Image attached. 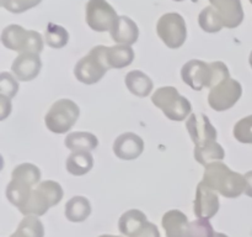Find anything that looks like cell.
<instances>
[{"mask_svg":"<svg viewBox=\"0 0 252 237\" xmlns=\"http://www.w3.org/2000/svg\"><path fill=\"white\" fill-rule=\"evenodd\" d=\"M202 182L207 187L229 199L240 197L245 192L246 187L245 175L233 172L228 165L224 164L220 160L212 162L206 165Z\"/></svg>","mask_w":252,"mask_h":237,"instance_id":"6da1fadb","label":"cell"},{"mask_svg":"<svg viewBox=\"0 0 252 237\" xmlns=\"http://www.w3.org/2000/svg\"><path fill=\"white\" fill-rule=\"evenodd\" d=\"M63 189L59 183L54 180H44L33 188L29 201L20 210V212L25 216L27 215L42 216L51 207L56 206L63 199Z\"/></svg>","mask_w":252,"mask_h":237,"instance_id":"7a4b0ae2","label":"cell"},{"mask_svg":"<svg viewBox=\"0 0 252 237\" xmlns=\"http://www.w3.org/2000/svg\"><path fill=\"white\" fill-rule=\"evenodd\" d=\"M106 53H107L106 46L94 47L85 57H83L75 64L74 76L76 77V79L88 85L100 81L107 73L108 69H111Z\"/></svg>","mask_w":252,"mask_h":237,"instance_id":"3957f363","label":"cell"},{"mask_svg":"<svg viewBox=\"0 0 252 237\" xmlns=\"http://www.w3.org/2000/svg\"><path fill=\"white\" fill-rule=\"evenodd\" d=\"M152 101L158 109L172 121H184L191 114L189 100L179 93L174 86H161L152 96Z\"/></svg>","mask_w":252,"mask_h":237,"instance_id":"277c9868","label":"cell"},{"mask_svg":"<svg viewBox=\"0 0 252 237\" xmlns=\"http://www.w3.org/2000/svg\"><path fill=\"white\" fill-rule=\"evenodd\" d=\"M1 43L11 51L41 53L43 49V39L41 34L24 29L20 25H10L1 32Z\"/></svg>","mask_w":252,"mask_h":237,"instance_id":"5b68a950","label":"cell"},{"mask_svg":"<svg viewBox=\"0 0 252 237\" xmlns=\"http://www.w3.org/2000/svg\"><path fill=\"white\" fill-rule=\"evenodd\" d=\"M80 109L69 99H61L56 101L48 113L46 114L44 122L47 128L53 133H66L78 121Z\"/></svg>","mask_w":252,"mask_h":237,"instance_id":"8992f818","label":"cell"},{"mask_svg":"<svg viewBox=\"0 0 252 237\" xmlns=\"http://www.w3.org/2000/svg\"><path fill=\"white\" fill-rule=\"evenodd\" d=\"M157 34L169 48H180L187 40L185 19L177 12H166L158 20Z\"/></svg>","mask_w":252,"mask_h":237,"instance_id":"52a82bcc","label":"cell"},{"mask_svg":"<svg viewBox=\"0 0 252 237\" xmlns=\"http://www.w3.org/2000/svg\"><path fill=\"white\" fill-rule=\"evenodd\" d=\"M112 5L106 0H89L85 5V21L96 32L111 31L118 20Z\"/></svg>","mask_w":252,"mask_h":237,"instance_id":"ba28073f","label":"cell"},{"mask_svg":"<svg viewBox=\"0 0 252 237\" xmlns=\"http://www.w3.org/2000/svg\"><path fill=\"white\" fill-rule=\"evenodd\" d=\"M243 94L241 84L235 79H224L216 86L211 88L208 104L213 110L225 111L233 108Z\"/></svg>","mask_w":252,"mask_h":237,"instance_id":"9c48e42d","label":"cell"},{"mask_svg":"<svg viewBox=\"0 0 252 237\" xmlns=\"http://www.w3.org/2000/svg\"><path fill=\"white\" fill-rule=\"evenodd\" d=\"M181 78L185 84L191 86L193 90H202L212 86L211 64L199 59H191L184 64L181 69Z\"/></svg>","mask_w":252,"mask_h":237,"instance_id":"30bf717a","label":"cell"},{"mask_svg":"<svg viewBox=\"0 0 252 237\" xmlns=\"http://www.w3.org/2000/svg\"><path fill=\"white\" fill-rule=\"evenodd\" d=\"M193 211L197 217L212 219L219 211V198L216 190L207 187L203 182L197 185Z\"/></svg>","mask_w":252,"mask_h":237,"instance_id":"8fae6325","label":"cell"},{"mask_svg":"<svg viewBox=\"0 0 252 237\" xmlns=\"http://www.w3.org/2000/svg\"><path fill=\"white\" fill-rule=\"evenodd\" d=\"M186 128L194 145H201L207 141H216L217 130L204 114H191L187 118Z\"/></svg>","mask_w":252,"mask_h":237,"instance_id":"7c38bea8","label":"cell"},{"mask_svg":"<svg viewBox=\"0 0 252 237\" xmlns=\"http://www.w3.org/2000/svg\"><path fill=\"white\" fill-rule=\"evenodd\" d=\"M42 68V61L38 53L22 52L15 58L11 66L12 73L20 81H31L37 78Z\"/></svg>","mask_w":252,"mask_h":237,"instance_id":"4fadbf2b","label":"cell"},{"mask_svg":"<svg viewBox=\"0 0 252 237\" xmlns=\"http://www.w3.org/2000/svg\"><path fill=\"white\" fill-rule=\"evenodd\" d=\"M144 151V141L133 132H125L116 138L113 152L116 157L123 160H133L139 157Z\"/></svg>","mask_w":252,"mask_h":237,"instance_id":"5bb4252c","label":"cell"},{"mask_svg":"<svg viewBox=\"0 0 252 237\" xmlns=\"http://www.w3.org/2000/svg\"><path fill=\"white\" fill-rule=\"evenodd\" d=\"M209 1L212 6L216 7L217 11L219 12L225 27L235 29L243 22L244 11L240 0H209Z\"/></svg>","mask_w":252,"mask_h":237,"instance_id":"9a60e30c","label":"cell"},{"mask_svg":"<svg viewBox=\"0 0 252 237\" xmlns=\"http://www.w3.org/2000/svg\"><path fill=\"white\" fill-rule=\"evenodd\" d=\"M111 37L117 44H134L139 39V29L137 24L130 17L122 16L118 17L113 29L110 31Z\"/></svg>","mask_w":252,"mask_h":237,"instance_id":"2e32d148","label":"cell"},{"mask_svg":"<svg viewBox=\"0 0 252 237\" xmlns=\"http://www.w3.org/2000/svg\"><path fill=\"white\" fill-rule=\"evenodd\" d=\"M161 224L166 237H187L189 221L180 210H170L165 212Z\"/></svg>","mask_w":252,"mask_h":237,"instance_id":"e0dca14e","label":"cell"},{"mask_svg":"<svg viewBox=\"0 0 252 237\" xmlns=\"http://www.w3.org/2000/svg\"><path fill=\"white\" fill-rule=\"evenodd\" d=\"M66 170L75 177H81L90 172L94 167V157L90 151H73L66 159Z\"/></svg>","mask_w":252,"mask_h":237,"instance_id":"ac0fdd59","label":"cell"},{"mask_svg":"<svg viewBox=\"0 0 252 237\" xmlns=\"http://www.w3.org/2000/svg\"><path fill=\"white\" fill-rule=\"evenodd\" d=\"M126 85L128 90L135 96L139 98H145L149 95L154 88V83L150 79L149 76L142 71H132L126 76Z\"/></svg>","mask_w":252,"mask_h":237,"instance_id":"d6986e66","label":"cell"},{"mask_svg":"<svg viewBox=\"0 0 252 237\" xmlns=\"http://www.w3.org/2000/svg\"><path fill=\"white\" fill-rule=\"evenodd\" d=\"M106 57L110 68L122 69L133 63L134 51L129 44H116V46L107 47Z\"/></svg>","mask_w":252,"mask_h":237,"instance_id":"ffe728a7","label":"cell"},{"mask_svg":"<svg viewBox=\"0 0 252 237\" xmlns=\"http://www.w3.org/2000/svg\"><path fill=\"white\" fill-rule=\"evenodd\" d=\"M224 157H225L224 148L217 141H207L201 145H197L194 148V159L202 165H207L217 160H223Z\"/></svg>","mask_w":252,"mask_h":237,"instance_id":"44dd1931","label":"cell"},{"mask_svg":"<svg viewBox=\"0 0 252 237\" xmlns=\"http://www.w3.org/2000/svg\"><path fill=\"white\" fill-rule=\"evenodd\" d=\"M32 190H33V185L11 178V182L7 184L6 188L7 200L12 205H15L20 211L26 205V202L29 201Z\"/></svg>","mask_w":252,"mask_h":237,"instance_id":"7402d4cb","label":"cell"},{"mask_svg":"<svg viewBox=\"0 0 252 237\" xmlns=\"http://www.w3.org/2000/svg\"><path fill=\"white\" fill-rule=\"evenodd\" d=\"M91 215V204L85 197H73L65 204V217L71 222H83Z\"/></svg>","mask_w":252,"mask_h":237,"instance_id":"603a6c76","label":"cell"},{"mask_svg":"<svg viewBox=\"0 0 252 237\" xmlns=\"http://www.w3.org/2000/svg\"><path fill=\"white\" fill-rule=\"evenodd\" d=\"M148 221L147 215L138 209H130L126 211L118 221V229L126 237H130Z\"/></svg>","mask_w":252,"mask_h":237,"instance_id":"cb8c5ba5","label":"cell"},{"mask_svg":"<svg viewBox=\"0 0 252 237\" xmlns=\"http://www.w3.org/2000/svg\"><path fill=\"white\" fill-rule=\"evenodd\" d=\"M65 146L71 151H93L98 146V140L91 132H71L65 137Z\"/></svg>","mask_w":252,"mask_h":237,"instance_id":"d4e9b609","label":"cell"},{"mask_svg":"<svg viewBox=\"0 0 252 237\" xmlns=\"http://www.w3.org/2000/svg\"><path fill=\"white\" fill-rule=\"evenodd\" d=\"M10 237H44V227L38 216L27 215Z\"/></svg>","mask_w":252,"mask_h":237,"instance_id":"484cf974","label":"cell"},{"mask_svg":"<svg viewBox=\"0 0 252 237\" xmlns=\"http://www.w3.org/2000/svg\"><path fill=\"white\" fill-rule=\"evenodd\" d=\"M198 24L203 31L208 34H216L220 31L224 26L221 16L214 6H207L201 11L198 16Z\"/></svg>","mask_w":252,"mask_h":237,"instance_id":"4316f807","label":"cell"},{"mask_svg":"<svg viewBox=\"0 0 252 237\" xmlns=\"http://www.w3.org/2000/svg\"><path fill=\"white\" fill-rule=\"evenodd\" d=\"M46 42L49 47L54 49H61L69 42V34L63 26L54 22H49L46 29Z\"/></svg>","mask_w":252,"mask_h":237,"instance_id":"83f0119b","label":"cell"},{"mask_svg":"<svg viewBox=\"0 0 252 237\" xmlns=\"http://www.w3.org/2000/svg\"><path fill=\"white\" fill-rule=\"evenodd\" d=\"M12 179L21 180V182L29 183L31 185L39 184L41 179V170L37 165L31 164V163H22V164L16 165L11 173Z\"/></svg>","mask_w":252,"mask_h":237,"instance_id":"f1b7e54d","label":"cell"},{"mask_svg":"<svg viewBox=\"0 0 252 237\" xmlns=\"http://www.w3.org/2000/svg\"><path fill=\"white\" fill-rule=\"evenodd\" d=\"M214 235L216 232L208 219L198 217L194 221L189 222L187 237H214Z\"/></svg>","mask_w":252,"mask_h":237,"instance_id":"f546056e","label":"cell"},{"mask_svg":"<svg viewBox=\"0 0 252 237\" xmlns=\"http://www.w3.org/2000/svg\"><path fill=\"white\" fill-rule=\"evenodd\" d=\"M41 2L42 0H0L1 6L12 14H22L36 7Z\"/></svg>","mask_w":252,"mask_h":237,"instance_id":"4dcf8cb0","label":"cell"},{"mask_svg":"<svg viewBox=\"0 0 252 237\" xmlns=\"http://www.w3.org/2000/svg\"><path fill=\"white\" fill-rule=\"evenodd\" d=\"M234 137L239 142L252 143V116H246L235 123Z\"/></svg>","mask_w":252,"mask_h":237,"instance_id":"1f68e13d","label":"cell"},{"mask_svg":"<svg viewBox=\"0 0 252 237\" xmlns=\"http://www.w3.org/2000/svg\"><path fill=\"white\" fill-rule=\"evenodd\" d=\"M19 91V83L14 76L7 72H2L0 74V94L12 99Z\"/></svg>","mask_w":252,"mask_h":237,"instance_id":"d6a6232c","label":"cell"},{"mask_svg":"<svg viewBox=\"0 0 252 237\" xmlns=\"http://www.w3.org/2000/svg\"><path fill=\"white\" fill-rule=\"evenodd\" d=\"M211 68H212V86H216L217 84H219L220 81H223L224 79L230 78V74H229V69L226 67L225 63L218 61V62H212Z\"/></svg>","mask_w":252,"mask_h":237,"instance_id":"836d02e7","label":"cell"},{"mask_svg":"<svg viewBox=\"0 0 252 237\" xmlns=\"http://www.w3.org/2000/svg\"><path fill=\"white\" fill-rule=\"evenodd\" d=\"M130 237H161L158 227L152 222L147 221L135 234H133Z\"/></svg>","mask_w":252,"mask_h":237,"instance_id":"e575fe53","label":"cell"},{"mask_svg":"<svg viewBox=\"0 0 252 237\" xmlns=\"http://www.w3.org/2000/svg\"><path fill=\"white\" fill-rule=\"evenodd\" d=\"M11 108V99L0 94V115H1L0 120H5L7 118V115H10Z\"/></svg>","mask_w":252,"mask_h":237,"instance_id":"d590c367","label":"cell"},{"mask_svg":"<svg viewBox=\"0 0 252 237\" xmlns=\"http://www.w3.org/2000/svg\"><path fill=\"white\" fill-rule=\"evenodd\" d=\"M245 194L252 198V172H249L245 174Z\"/></svg>","mask_w":252,"mask_h":237,"instance_id":"8d00e7d4","label":"cell"},{"mask_svg":"<svg viewBox=\"0 0 252 237\" xmlns=\"http://www.w3.org/2000/svg\"><path fill=\"white\" fill-rule=\"evenodd\" d=\"M214 237H229V236H226L225 234H220V232H217V234L214 235Z\"/></svg>","mask_w":252,"mask_h":237,"instance_id":"74e56055","label":"cell"},{"mask_svg":"<svg viewBox=\"0 0 252 237\" xmlns=\"http://www.w3.org/2000/svg\"><path fill=\"white\" fill-rule=\"evenodd\" d=\"M98 237H121V236H115V235H102V236Z\"/></svg>","mask_w":252,"mask_h":237,"instance_id":"f35d334b","label":"cell"},{"mask_svg":"<svg viewBox=\"0 0 252 237\" xmlns=\"http://www.w3.org/2000/svg\"><path fill=\"white\" fill-rule=\"evenodd\" d=\"M174 1H184V0H174ZM192 1L197 2V1H198V0H192Z\"/></svg>","mask_w":252,"mask_h":237,"instance_id":"ab89813d","label":"cell"},{"mask_svg":"<svg viewBox=\"0 0 252 237\" xmlns=\"http://www.w3.org/2000/svg\"><path fill=\"white\" fill-rule=\"evenodd\" d=\"M250 64H251V67H252V52H251V56H250Z\"/></svg>","mask_w":252,"mask_h":237,"instance_id":"60d3db41","label":"cell"},{"mask_svg":"<svg viewBox=\"0 0 252 237\" xmlns=\"http://www.w3.org/2000/svg\"><path fill=\"white\" fill-rule=\"evenodd\" d=\"M250 1H251V4H252V0H250Z\"/></svg>","mask_w":252,"mask_h":237,"instance_id":"b9f144b4","label":"cell"}]
</instances>
